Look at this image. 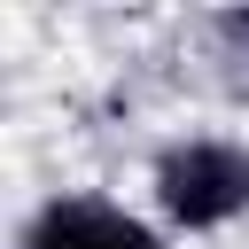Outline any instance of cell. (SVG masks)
<instances>
[{"mask_svg":"<svg viewBox=\"0 0 249 249\" xmlns=\"http://www.w3.org/2000/svg\"><path fill=\"white\" fill-rule=\"evenodd\" d=\"M218 31H226L233 47H249V8H233V16H218Z\"/></svg>","mask_w":249,"mask_h":249,"instance_id":"3","label":"cell"},{"mask_svg":"<svg viewBox=\"0 0 249 249\" xmlns=\"http://www.w3.org/2000/svg\"><path fill=\"white\" fill-rule=\"evenodd\" d=\"M156 210L187 233H210L249 210V148L241 140H171L156 156Z\"/></svg>","mask_w":249,"mask_h":249,"instance_id":"1","label":"cell"},{"mask_svg":"<svg viewBox=\"0 0 249 249\" xmlns=\"http://www.w3.org/2000/svg\"><path fill=\"white\" fill-rule=\"evenodd\" d=\"M23 249H163V241H156V226H140V218L117 210V202L62 195V202H47V210L23 226Z\"/></svg>","mask_w":249,"mask_h":249,"instance_id":"2","label":"cell"}]
</instances>
